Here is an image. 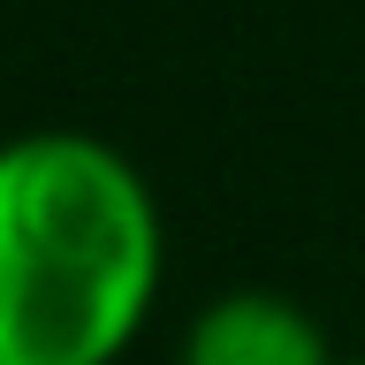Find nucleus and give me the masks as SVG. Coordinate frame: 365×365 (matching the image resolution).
Returning <instances> with one entry per match:
<instances>
[{"label": "nucleus", "instance_id": "nucleus-2", "mask_svg": "<svg viewBox=\"0 0 365 365\" xmlns=\"http://www.w3.org/2000/svg\"><path fill=\"white\" fill-rule=\"evenodd\" d=\"M175 365H342L335 335L289 289H221L205 297L175 342Z\"/></svg>", "mask_w": 365, "mask_h": 365}, {"label": "nucleus", "instance_id": "nucleus-1", "mask_svg": "<svg viewBox=\"0 0 365 365\" xmlns=\"http://www.w3.org/2000/svg\"><path fill=\"white\" fill-rule=\"evenodd\" d=\"M168 289V213L99 130L0 137V365H122Z\"/></svg>", "mask_w": 365, "mask_h": 365}]
</instances>
